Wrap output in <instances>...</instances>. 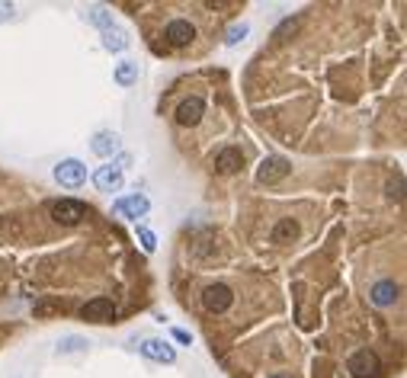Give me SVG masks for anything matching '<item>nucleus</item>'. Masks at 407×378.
Listing matches in <instances>:
<instances>
[{
  "label": "nucleus",
  "instance_id": "2",
  "mask_svg": "<svg viewBox=\"0 0 407 378\" xmlns=\"http://www.w3.org/2000/svg\"><path fill=\"white\" fill-rule=\"evenodd\" d=\"M52 176H55V183H61L64 189H77V186H83V180H87V167H83L77 158H68V160H58V164H55Z\"/></svg>",
  "mask_w": 407,
  "mask_h": 378
},
{
  "label": "nucleus",
  "instance_id": "15",
  "mask_svg": "<svg viewBox=\"0 0 407 378\" xmlns=\"http://www.w3.org/2000/svg\"><path fill=\"white\" fill-rule=\"evenodd\" d=\"M138 74H142L138 61H119V64H116L113 80L119 83V87H135V83H138Z\"/></svg>",
  "mask_w": 407,
  "mask_h": 378
},
{
  "label": "nucleus",
  "instance_id": "4",
  "mask_svg": "<svg viewBox=\"0 0 407 378\" xmlns=\"http://www.w3.org/2000/svg\"><path fill=\"white\" fill-rule=\"evenodd\" d=\"M347 369L353 378H375L378 369H382V359H378L372 349H356V353L350 356Z\"/></svg>",
  "mask_w": 407,
  "mask_h": 378
},
{
  "label": "nucleus",
  "instance_id": "12",
  "mask_svg": "<svg viewBox=\"0 0 407 378\" xmlns=\"http://www.w3.org/2000/svg\"><path fill=\"white\" fill-rule=\"evenodd\" d=\"M142 353L148 356V359H154V363H164V365H170V363L177 359V349L170 346L167 340H158V337L144 340V343H142Z\"/></svg>",
  "mask_w": 407,
  "mask_h": 378
},
{
  "label": "nucleus",
  "instance_id": "20",
  "mask_svg": "<svg viewBox=\"0 0 407 378\" xmlns=\"http://www.w3.org/2000/svg\"><path fill=\"white\" fill-rule=\"evenodd\" d=\"M138 244H142L144 253H154V250H158V237H154V231H148V227H138Z\"/></svg>",
  "mask_w": 407,
  "mask_h": 378
},
{
  "label": "nucleus",
  "instance_id": "11",
  "mask_svg": "<svg viewBox=\"0 0 407 378\" xmlns=\"http://www.w3.org/2000/svg\"><path fill=\"white\" fill-rule=\"evenodd\" d=\"M202 115H205L202 97H186L180 106H177V122H180V125H199Z\"/></svg>",
  "mask_w": 407,
  "mask_h": 378
},
{
  "label": "nucleus",
  "instance_id": "10",
  "mask_svg": "<svg viewBox=\"0 0 407 378\" xmlns=\"http://www.w3.org/2000/svg\"><path fill=\"white\" fill-rule=\"evenodd\" d=\"M398 295H401V286L394 279H382L369 288V302L375 304V308H388V304H394Z\"/></svg>",
  "mask_w": 407,
  "mask_h": 378
},
{
  "label": "nucleus",
  "instance_id": "9",
  "mask_svg": "<svg viewBox=\"0 0 407 378\" xmlns=\"http://www.w3.org/2000/svg\"><path fill=\"white\" fill-rule=\"evenodd\" d=\"M93 186H97L99 192H119V189H122V167H116V164L97 167V174H93Z\"/></svg>",
  "mask_w": 407,
  "mask_h": 378
},
{
  "label": "nucleus",
  "instance_id": "17",
  "mask_svg": "<svg viewBox=\"0 0 407 378\" xmlns=\"http://www.w3.org/2000/svg\"><path fill=\"white\" fill-rule=\"evenodd\" d=\"M83 20H87L90 26H97L99 32L109 29V26H116L113 23V13H109L106 7H87V10H83Z\"/></svg>",
  "mask_w": 407,
  "mask_h": 378
},
{
  "label": "nucleus",
  "instance_id": "21",
  "mask_svg": "<svg viewBox=\"0 0 407 378\" xmlns=\"http://www.w3.org/2000/svg\"><path fill=\"white\" fill-rule=\"evenodd\" d=\"M87 346V340H81V337H68V340L58 343V353H77V349Z\"/></svg>",
  "mask_w": 407,
  "mask_h": 378
},
{
  "label": "nucleus",
  "instance_id": "18",
  "mask_svg": "<svg viewBox=\"0 0 407 378\" xmlns=\"http://www.w3.org/2000/svg\"><path fill=\"white\" fill-rule=\"evenodd\" d=\"M295 234H298V225H295L292 218H282L280 225H276V231H273V241H276V244H289Z\"/></svg>",
  "mask_w": 407,
  "mask_h": 378
},
{
  "label": "nucleus",
  "instance_id": "23",
  "mask_svg": "<svg viewBox=\"0 0 407 378\" xmlns=\"http://www.w3.org/2000/svg\"><path fill=\"white\" fill-rule=\"evenodd\" d=\"M13 20V4H4L0 0V23H10Z\"/></svg>",
  "mask_w": 407,
  "mask_h": 378
},
{
  "label": "nucleus",
  "instance_id": "25",
  "mask_svg": "<svg viewBox=\"0 0 407 378\" xmlns=\"http://www.w3.org/2000/svg\"><path fill=\"white\" fill-rule=\"evenodd\" d=\"M276 378H280V375H276Z\"/></svg>",
  "mask_w": 407,
  "mask_h": 378
},
{
  "label": "nucleus",
  "instance_id": "7",
  "mask_svg": "<svg viewBox=\"0 0 407 378\" xmlns=\"http://www.w3.org/2000/svg\"><path fill=\"white\" fill-rule=\"evenodd\" d=\"M148 209H151V202H148L144 196H138V192L122 196V199H116V202H113V212L122 215V218H144Z\"/></svg>",
  "mask_w": 407,
  "mask_h": 378
},
{
  "label": "nucleus",
  "instance_id": "13",
  "mask_svg": "<svg viewBox=\"0 0 407 378\" xmlns=\"http://www.w3.org/2000/svg\"><path fill=\"white\" fill-rule=\"evenodd\" d=\"M119 148H122V141H119V135H116V132H97V135H93V141H90V151L99 154V158H113Z\"/></svg>",
  "mask_w": 407,
  "mask_h": 378
},
{
  "label": "nucleus",
  "instance_id": "3",
  "mask_svg": "<svg viewBox=\"0 0 407 378\" xmlns=\"http://www.w3.org/2000/svg\"><path fill=\"white\" fill-rule=\"evenodd\" d=\"M52 218L58 221V225H81L83 218H87V205L81 202V199H58V202H52Z\"/></svg>",
  "mask_w": 407,
  "mask_h": 378
},
{
  "label": "nucleus",
  "instance_id": "5",
  "mask_svg": "<svg viewBox=\"0 0 407 378\" xmlns=\"http://www.w3.org/2000/svg\"><path fill=\"white\" fill-rule=\"evenodd\" d=\"M234 304V292L228 286H221V282H215V286H205L202 292V308L212 311V314H221V311H228Z\"/></svg>",
  "mask_w": 407,
  "mask_h": 378
},
{
  "label": "nucleus",
  "instance_id": "22",
  "mask_svg": "<svg viewBox=\"0 0 407 378\" xmlns=\"http://www.w3.org/2000/svg\"><path fill=\"white\" fill-rule=\"evenodd\" d=\"M174 340L183 343V346H189V343H193V337H189V330H183V327H174Z\"/></svg>",
  "mask_w": 407,
  "mask_h": 378
},
{
  "label": "nucleus",
  "instance_id": "8",
  "mask_svg": "<svg viewBox=\"0 0 407 378\" xmlns=\"http://www.w3.org/2000/svg\"><path fill=\"white\" fill-rule=\"evenodd\" d=\"M81 318L83 321H93V324H109L116 318V304L109 298H93L81 308Z\"/></svg>",
  "mask_w": 407,
  "mask_h": 378
},
{
  "label": "nucleus",
  "instance_id": "16",
  "mask_svg": "<svg viewBox=\"0 0 407 378\" xmlns=\"http://www.w3.org/2000/svg\"><path fill=\"white\" fill-rule=\"evenodd\" d=\"M103 48H106V52H125V48H128V32L119 29V26L103 29Z\"/></svg>",
  "mask_w": 407,
  "mask_h": 378
},
{
  "label": "nucleus",
  "instance_id": "14",
  "mask_svg": "<svg viewBox=\"0 0 407 378\" xmlns=\"http://www.w3.org/2000/svg\"><path fill=\"white\" fill-rule=\"evenodd\" d=\"M241 164H244L241 148H221L219 158H215V170H219V174H237Z\"/></svg>",
  "mask_w": 407,
  "mask_h": 378
},
{
  "label": "nucleus",
  "instance_id": "6",
  "mask_svg": "<svg viewBox=\"0 0 407 378\" xmlns=\"http://www.w3.org/2000/svg\"><path fill=\"white\" fill-rule=\"evenodd\" d=\"M164 38H167V46L183 48L196 38V26L189 23V20H170V23L164 26Z\"/></svg>",
  "mask_w": 407,
  "mask_h": 378
},
{
  "label": "nucleus",
  "instance_id": "24",
  "mask_svg": "<svg viewBox=\"0 0 407 378\" xmlns=\"http://www.w3.org/2000/svg\"><path fill=\"white\" fill-rule=\"evenodd\" d=\"M401 189H404V180H401V176H398V180H394L392 186H388V196H392V199H401V196H404Z\"/></svg>",
  "mask_w": 407,
  "mask_h": 378
},
{
  "label": "nucleus",
  "instance_id": "1",
  "mask_svg": "<svg viewBox=\"0 0 407 378\" xmlns=\"http://www.w3.org/2000/svg\"><path fill=\"white\" fill-rule=\"evenodd\" d=\"M289 170H292L289 158H282V154H270V158H263V160H260V167H256V183L273 186V183L286 180Z\"/></svg>",
  "mask_w": 407,
  "mask_h": 378
},
{
  "label": "nucleus",
  "instance_id": "19",
  "mask_svg": "<svg viewBox=\"0 0 407 378\" xmlns=\"http://www.w3.org/2000/svg\"><path fill=\"white\" fill-rule=\"evenodd\" d=\"M247 32H250V23H234L231 29L225 32V46L228 48H234V46H241L244 38H247Z\"/></svg>",
  "mask_w": 407,
  "mask_h": 378
}]
</instances>
